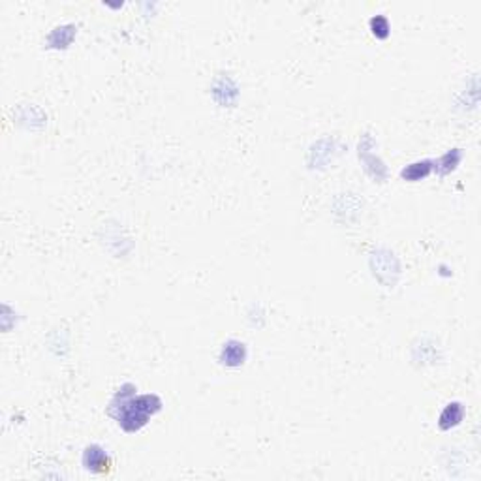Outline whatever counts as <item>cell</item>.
Masks as SVG:
<instances>
[{
  "mask_svg": "<svg viewBox=\"0 0 481 481\" xmlns=\"http://www.w3.org/2000/svg\"><path fill=\"white\" fill-rule=\"evenodd\" d=\"M83 464L93 474H106L109 466H111V461H109V457H107L104 449H100L98 446H91V448L85 449Z\"/></svg>",
  "mask_w": 481,
  "mask_h": 481,
  "instance_id": "6da1fadb",
  "label": "cell"
}]
</instances>
